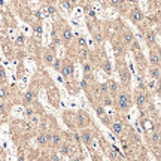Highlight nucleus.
<instances>
[{"label":"nucleus","instance_id":"79ce46f5","mask_svg":"<svg viewBox=\"0 0 161 161\" xmlns=\"http://www.w3.org/2000/svg\"><path fill=\"white\" fill-rule=\"evenodd\" d=\"M73 161H84V158H82V157H75Z\"/></svg>","mask_w":161,"mask_h":161},{"label":"nucleus","instance_id":"c03bdc74","mask_svg":"<svg viewBox=\"0 0 161 161\" xmlns=\"http://www.w3.org/2000/svg\"><path fill=\"white\" fill-rule=\"evenodd\" d=\"M51 2H55V0H51Z\"/></svg>","mask_w":161,"mask_h":161},{"label":"nucleus","instance_id":"ea45409f","mask_svg":"<svg viewBox=\"0 0 161 161\" xmlns=\"http://www.w3.org/2000/svg\"><path fill=\"white\" fill-rule=\"evenodd\" d=\"M110 2H112V5H114V6H118V5H121V2H122V0H110Z\"/></svg>","mask_w":161,"mask_h":161},{"label":"nucleus","instance_id":"f704fd0d","mask_svg":"<svg viewBox=\"0 0 161 161\" xmlns=\"http://www.w3.org/2000/svg\"><path fill=\"white\" fill-rule=\"evenodd\" d=\"M80 87L84 88V90H87V87H88V84H87V78H85V79H82V82H80Z\"/></svg>","mask_w":161,"mask_h":161},{"label":"nucleus","instance_id":"7ed1b4c3","mask_svg":"<svg viewBox=\"0 0 161 161\" xmlns=\"http://www.w3.org/2000/svg\"><path fill=\"white\" fill-rule=\"evenodd\" d=\"M130 18H131V21H133L134 24H139L140 21H143V13H142L140 9H137V7H134L133 11H131V13H130Z\"/></svg>","mask_w":161,"mask_h":161},{"label":"nucleus","instance_id":"bb28decb","mask_svg":"<svg viewBox=\"0 0 161 161\" xmlns=\"http://www.w3.org/2000/svg\"><path fill=\"white\" fill-rule=\"evenodd\" d=\"M6 95H7V91L3 87H0V100H3Z\"/></svg>","mask_w":161,"mask_h":161},{"label":"nucleus","instance_id":"b1692460","mask_svg":"<svg viewBox=\"0 0 161 161\" xmlns=\"http://www.w3.org/2000/svg\"><path fill=\"white\" fill-rule=\"evenodd\" d=\"M33 30L36 32V34H37V36H40V34H42V26H40V24H34Z\"/></svg>","mask_w":161,"mask_h":161},{"label":"nucleus","instance_id":"aec40b11","mask_svg":"<svg viewBox=\"0 0 161 161\" xmlns=\"http://www.w3.org/2000/svg\"><path fill=\"white\" fill-rule=\"evenodd\" d=\"M55 60V58H54V55L52 54H45V63H48V64H52V61Z\"/></svg>","mask_w":161,"mask_h":161},{"label":"nucleus","instance_id":"a878e982","mask_svg":"<svg viewBox=\"0 0 161 161\" xmlns=\"http://www.w3.org/2000/svg\"><path fill=\"white\" fill-rule=\"evenodd\" d=\"M52 66H54V69H55V70H60V69H61V61L60 60H54L52 61Z\"/></svg>","mask_w":161,"mask_h":161},{"label":"nucleus","instance_id":"4c0bfd02","mask_svg":"<svg viewBox=\"0 0 161 161\" xmlns=\"http://www.w3.org/2000/svg\"><path fill=\"white\" fill-rule=\"evenodd\" d=\"M79 45L82 48H85V39H84V37H79Z\"/></svg>","mask_w":161,"mask_h":161},{"label":"nucleus","instance_id":"393cba45","mask_svg":"<svg viewBox=\"0 0 161 161\" xmlns=\"http://www.w3.org/2000/svg\"><path fill=\"white\" fill-rule=\"evenodd\" d=\"M99 93H100V94H106L107 93L106 84H100V85H99Z\"/></svg>","mask_w":161,"mask_h":161},{"label":"nucleus","instance_id":"2eb2a0df","mask_svg":"<svg viewBox=\"0 0 161 161\" xmlns=\"http://www.w3.org/2000/svg\"><path fill=\"white\" fill-rule=\"evenodd\" d=\"M32 101H33V91L28 90V91L24 94V103H26V105H30Z\"/></svg>","mask_w":161,"mask_h":161},{"label":"nucleus","instance_id":"a19ab883","mask_svg":"<svg viewBox=\"0 0 161 161\" xmlns=\"http://www.w3.org/2000/svg\"><path fill=\"white\" fill-rule=\"evenodd\" d=\"M67 2H69V3L72 5V6H73V5H76V3H78V0H67Z\"/></svg>","mask_w":161,"mask_h":161},{"label":"nucleus","instance_id":"9b49d317","mask_svg":"<svg viewBox=\"0 0 161 161\" xmlns=\"http://www.w3.org/2000/svg\"><path fill=\"white\" fill-rule=\"evenodd\" d=\"M134 40V36L131 32H124V43L125 45H131Z\"/></svg>","mask_w":161,"mask_h":161},{"label":"nucleus","instance_id":"58836bf2","mask_svg":"<svg viewBox=\"0 0 161 161\" xmlns=\"http://www.w3.org/2000/svg\"><path fill=\"white\" fill-rule=\"evenodd\" d=\"M148 87H149L151 90H152V88L155 87V80H149V82H148Z\"/></svg>","mask_w":161,"mask_h":161},{"label":"nucleus","instance_id":"c85d7f7f","mask_svg":"<svg viewBox=\"0 0 161 161\" xmlns=\"http://www.w3.org/2000/svg\"><path fill=\"white\" fill-rule=\"evenodd\" d=\"M26 115L28 116V118H32V116L34 115V110L32 109V107H27V109H26Z\"/></svg>","mask_w":161,"mask_h":161},{"label":"nucleus","instance_id":"4468645a","mask_svg":"<svg viewBox=\"0 0 161 161\" xmlns=\"http://www.w3.org/2000/svg\"><path fill=\"white\" fill-rule=\"evenodd\" d=\"M149 73H151V78H152V80L160 79V69H158V67H152Z\"/></svg>","mask_w":161,"mask_h":161},{"label":"nucleus","instance_id":"2f4dec72","mask_svg":"<svg viewBox=\"0 0 161 161\" xmlns=\"http://www.w3.org/2000/svg\"><path fill=\"white\" fill-rule=\"evenodd\" d=\"M87 49H84V51H80V60H87V57H88V55H87Z\"/></svg>","mask_w":161,"mask_h":161},{"label":"nucleus","instance_id":"5701e85b","mask_svg":"<svg viewBox=\"0 0 161 161\" xmlns=\"http://www.w3.org/2000/svg\"><path fill=\"white\" fill-rule=\"evenodd\" d=\"M131 49H133L134 52H139V51H140V45H139V42L133 40V43H131Z\"/></svg>","mask_w":161,"mask_h":161},{"label":"nucleus","instance_id":"f03ea898","mask_svg":"<svg viewBox=\"0 0 161 161\" xmlns=\"http://www.w3.org/2000/svg\"><path fill=\"white\" fill-rule=\"evenodd\" d=\"M134 101H136V105H137V106L142 109V107H143L148 103L146 94L143 93V91H137V93H136V97H134Z\"/></svg>","mask_w":161,"mask_h":161},{"label":"nucleus","instance_id":"e433bc0d","mask_svg":"<svg viewBox=\"0 0 161 161\" xmlns=\"http://www.w3.org/2000/svg\"><path fill=\"white\" fill-rule=\"evenodd\" d=\"M3 114H5V103L0 101V115H3Z\"/></svg>","mask_w":161,"mask_h":161},{"label":"nucleus","instance_id":"f8f14e48","mask_svg":"<svg viewBox=\"0 0 161 161\" xmlns=\"http://www.w3.org/2000/svg\"><path fill=\"white\" fill-rule=\"evenodd\" d=\"M87 115L84 114V112H79V114H78V125H79V127H84V125H85V124H87Z\"/></svg>","mask_w":161,"mask_h":161},{"label":"nucleus","instance_id":"6ab92c4d","mask_svg":"<svg viewBox=\"0 0 161 161\" xmlns=\"http://www.w3.org/2000/svg\"><path fill=\"white\" fill-rule=\"evenodd\" d=\"M146 39L149 43H154V40H155V33L152 32V30H149V32H146Z\"/></svg>","mask_w":161,"mask_h":161},{"label":"nucleus","instance_id":"39448f33","mask_svg":"<svg viewBox=\"0 0 161 161\" xmlns=\"http://www.w3.org/2000/svg\"><path fill=\"white\" fill-rule=\"evenodd\" d=\"M79 137H80V142H84L85 145H90V143L93 142V133H91L90 130H82Z\"/></svg>","mask_w":161,"mask_h":161},{"label":"nucleus","instance_id":"ddd939ff","mask_svg":"<svg viewBox=\"0 0 161 161\" xmlns=\"http://www.w3.org/2000/svg\"><path fill=\"white\" fill-rule=\"evenodd\" d=\"M63 39L66 40V42H70V40L73 39V33H72L70 28H64L63 30Z\"/></svg>","mask_w":161,"mask_h":161},{"label":"nucleus","instance_id":"412c9836","mask_svg":"<svg viewBox=\"0 0 161 161\" xmlns=\"http://www.w3.org/2000/svg\"><path fill=\"white\" fill-rule=\"evenodd\" d=\"M91 70H93V67H91V64H88V63H85V64H84V73L87 75H90L91 73Z\"/></svg>","mask_w":161,"mask_h":161},{"label":"nucleus","instance_id":"f257e3e1","mask_svg":"<svg viewBox=\"0 0 161 161\" xmlns=\"http://www.w3.org/2000/svg\"><path fill=\"white\" fill-rule=\"evenodd\" d=\"M115 103H116L118 109H121V110H128V109H130V106H131L130 95H128L125 91H121V93L118 94V97H116Z\"/></svg>","mask_w":161,"mask_h":161},{"label":"nucleus","instance_id":"20e7f679","mask_svg":"<svg viewBox=\"0 0 161 161\" xmlns=\"http://www.w3.org/2000/svg\"><path fill=\"white\" fill-rule=\"evenodd\" d=\"M60 70H61V73L64 75L66 78H72V76H73V64H72V63H69V61H67L66 64L61 67Z\"/></svg>","mask_w":161,"mask_h":161},{"label":"nucleus","instance_id":"1a4fd4ad","mask_svg":"<svg viewBox=\"0 0 161 161\" xmlns=\"http://www.w3.org/2000/svg\"><path fill=\"white\" fill-rule=\"evenodd\" d=\"M110 130H112L115 134L121 136L122 131H124V125H122V122H112V124H110Z\"/></svg>","mask_w":161,"mask_h":161},{"label":"nucleus","instance_id":"9d476101","mask_svg":"<svg viewBox=\"0 0 161 161\" xmlns=\"http://www.w3.org/2000/svg\"><path fill=\"white\" fill-rule=\"evenodd\" d=\"M61 142H63V139H61V134H60V133H54V134H51V142H49V143H51L52 146H55V148L60 146Z\"/></svg>","mask_w":161,"mask_h":161},{"label":"nucleus","instance_id":"37998d69","mask_svg":"<svg viewBox=\"0 0 161 161\" xmlns=\"http://www.w3.org/2000/svg\"><path fill=\"white\" fill-rule=\"evenodd\" d=\"M128 3H133V5H136V3H137V0H128Z\"/></svg>","mask_w":161,"mask_h":161},{"label":"nucleus","instance_id":"423d86ee","mask_svg":"<svg viewBox=\"0 0 161 161\" xmlns=\"http://www.w3.org/2000/svg\"><path fill=\"white\" fill-rule=\"evenodd\" d=\"M149 61H151V64L154 67H158L160 66V52L158 51H151V54H149Z\"/></svg>","mask_w":161,"mask_h":161},{"label":"nucleus","instance_id":"72a5a7b5","mask_svg":"<svg viewBox=\"0 0 161 161\" xmlns=\"http://www.w3.org/2000/svg\"><path fill=\"white\" fill-rule=\"evenodd\" d=\"M103 69H105L106 73H110V64H109V63H105V67H103Z\"/></svg>","mask_w":161,"mask_h":161},{"label":"nucleus","instance_id":"6e6552de","mask_svg":"<svg viewBox=\"0 0 161 161\" xmlns=\"http://www.w3.org/2000/svg\"><path fill=\"white\" fill-rule=\"evenodd\" d=\"M106 87H107V93H110V94H118V84H116L114 79H109V80H107Z\"/></svg>","mask_w":161,"mask_h":161},{"label":"nucleus","instance_id":"473e14b6","mask_svg":"<svg viewBox=\"0 0 161 161\" xmlns=\"http://www.w3.org/2000/svg\"><path fill=\"white\" fill-rule=\"evenodd\" d=\"M63 5H64V9H67V11H70V9H72V5H70L67 0H64V2H63Z\"/></svg>","mask_w":161,"mask_h":161},{"label":"nucleus","instance_id":"cd10ccee","mask_svg":"<svg viewBox=\"0 0 161 161\" xmlns=\"http://www.w3.org/2000/svg\"><path fill=\"white\" fill-rule=\"evenodd\" d=\"M158 142H160V133L155 131L154 136H152V143H158Z\"/></svg>","mask_w":161,"mask_h":161},{"label":"nucleus","instance_id":"dca6fc26","mask_svg":"<svg viewBox=\"0 0 161 161\" xmlns=\"http://www.w3.org/2000/svg\"><path fill=\"white\" fill-rule=\"evenodd\" d=\"M60 151H61V154L69 155V154H70V145H69V143H64V145H61V146H60Z\"/></svg>","mask_w":161,"mask_h":161},{"label":"nucleus","instance_id":"c756f323","mask_svg":"<svg viewBox=\"0 0 161 161\" xmlns=\"http://www.w3.org/2000/svg\"><path fill=\"white\" fill-rule=\"evenodd\" d=\"M24 36H22V34H21V36H18V37H17V45H18V46H21V45H22V43H24Z\"/></svg>","mask_w":161,"mask_h":161},{"label":"nucleus","instance_id":"4be33fe9","mask_svg":"<svg viewBox=\"0 0 161 161\" xmlns=\"http://www.w3.org/2000/svg\"><path fill=\"white\" fill-rule=\"evenodd\" d=\"M120 75H121V79H122V82H124V84H127V82H128V78H130L127 72H124V70H122V72H120Z\"/></svg>","mask_w":161,"mask_h":161},{"label":"nucleus","instance_id":"0eeeda50","mask_svg":"<svg viewBox=\"0 0 161 161\" xmlns=\"http://www.w3.org/2000/svg\"><path fill=\"white\" fill-rule=\"evenodd\" d=\"M51 142V133H43V134H39V137H37V143L42 145V146H45Z\"/></svg>","mask_w":161,"mask_h":161},{"label":"nucleus","instance_id":"f3484780","mask_svg":"<svg viewBox=\"0 0 161 161\" xmlns=\"http://www.w3.org/2000/svg\"><path fill=\"white\" fill-rule=\"evenodd\" d=\"M84 11L87 12V15L90 17V18H95V12H94V9H91V6H84Z\"/></svg>","mask_w":161,"mask_h":161},{"label":"nucleus","instance_id":"c9c22d12","mask_svg":"<svg viewBox=\"0 0 161 161\" xmlns=\"http://www.w3.org/2000/svg\"><path fill=\"white\" fill-rule=\"evenodd\" d=\"M32 122H33L34 125H37V124H39V118H37V116H32Z\"/></svg>","mask_w":161,"mask_h":161},{"label":"nucleus","instance_id":"7c9ffc66","mask_svg":"<svg viewBox=\"0 0 161 161\" xmlns=\"http://www.w3.org/2000/svg\"><path fill=\"white\" fill-rule=\"evenodd\" d=\"M95 110H97V114H99V116H100V118H103V115H105V109H103L101 106H99L97 109H95Z\"/></svg>","mask_w":161,"mask_h":161},{"label":"nucleus","instance_id":"a211bd4d","mask_svg":"<svg viewBox=\"0 0 161 161\" xmlns=\"http://www.w3.org/2000/svg\"><path fill=\"white\" fill-rule=\"evenodd\" d=\"M103 105H105V106H112V105H114V99H112L110 95H105V97H103Z\"/></svg>","mask_w":161,"mask_h":161}]
</instances>
